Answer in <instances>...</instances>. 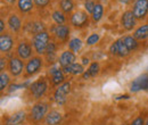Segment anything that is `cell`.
Instances as JSON below:
<instances>
[{"label":"cell","instance_id":"21","mask_svg":"<svg viewBox=\"0 0 148 125\" xmlns=\"http://www.w3.org/2000/svg\"><path fill=\"white\" fill-rule=\"evenodd\" d=\"M17 6L22 13H29L33 8V1L32 0H18Z\"/></svg>","mask_w":148,"mask_h":125},{"label":"cell","instance_id":"17","mask_svg":"<svg viewBox=\"0 0 148 125\" xmlns=\"http://www.w3.org/2000/svg\"><path fill=\"white\" fill-rule=\"evenodd\" d=\"M54 34H55L60 41H66L70 36V29L66 25H56L53 29Z\"/></svg>","mask_w":148,"mask_h":125},{"label":"cell","instance_id":"34","mask_svg":"<svg viewBox=\"0 0 148 125\" xmlns=\"http://www.w3.org/2000/svg\"><path fill=\"white\" fill-rule=\"evenodd\" d=\"M130 125H145V121H144V118H143L141 116H139V117H137L136 120H133L132 123Z\"/></svg>","mask_w":148,"mask_h":125},{"label":"cell","instance_id":"39","mask_svg":"<svg viewBox=\"0 0 148 125\" xmlns=\"http://www.w3.org/2000/svg\"><path fill=\"white\" fill-rule=\"evenodd\" d=\"M131 1H132V0H120V2H122V3H124V5H128Z\"/></svg>","mask_w":148,"mask_h":125},{"label":"cell","instance_id":"13","mask_svg":"<svg viewBox=\"0 0 148 125\" xmlns=\"http://www.w3.org/2000/svg\"><path fill=\"white\" fill-rule=\"evenodd\" d=\"M75 61V54L71 50H66L59 56V65L62 67L71 66Z\"/></svg>","mask_w":148,"mask_h":125},{"label":"cell","instance_id":"30","mask_svg":"<svg viewBox=\"0 0 148 125\" xmlns=\"http://www.w3.org/2000/svg\"><path fill=\"white\" fill-rule=\"evenodd\" d=\"M88 72L90 73V75H91V77H95V76H97L98 75V73H99V64L98 63H92V64H90V66H89V68H88Z\"/></svg>","mask_w":148,"mask_h":125},{"label":"cell","instance_id":"26","mask_svg":"<svg viewBox=\"0 0 148 125\" xmlns=\"http://www.w3.org/2000/svg\"><path fill=\"white\" fill-rule=\"evenodd\" d=\"M73 1L72 0H60V8L64 13H71L73 10Z\"/></svg>","mask_w":148,"mask_h":125},{"label":"cell","instance_id":"25","mask_svg":"<svg viewBox=\"0 0 148 125\" xmlns=\"http://www.w3.org/2000/svg\"><path fill=\"white\" fill-rule=\"evenodd\" d=\"M9 82H10L9 75L5 72H1V74H0V91H3L6 89L9 84Z\"/></svg>","mask_w":148,"mask_h":125},{"label":"cell","instance_id":"15","mask_svg":"<svg viewBox=\"0 0 148 125\" xmlns=\"http://www.w3.org/2000/svg\"><path fill=\"white\" fill-rule=\"evenodd\" d=\"M51 74V81L54 85H59L60 83H64V72L63 68H59L57 66H54L50 68Z\"/></svg>","mask_w":148,"mask_h":125},{"label":"cell","instance_id":"9","mask_svg":"<svg viewBox=\"0 0 148 125\" xmlns=\"http://www.w3.org/2000/svg\"><path fill=\"white\" fill-rule=\"evenodd\" d=\"M71 23L75 27H83L87 26L89 23V18H88V14L84 12H75L72 17H71Z\"/></svg>","mask_w":148,"mask_h":125},{"label":"cell","instance_id":"18","mask_svg":"<svg viewBox=\"0 0 148 125\" xmlns=\"http://www.w3.org/2000/svg\"><path fill=\"white\" fill-rule=\"evenodd\" d=\"M62 114L57 110H51L50 113L47 114L46 118H45V122L47 125H58L62 122Z\"/></svg>","mask_w":148,"mask_h":125},{"label":"cell","instance_id":"5","mask_svg":"<svg viewBox=\"0 0 148 125\" xmlns=\"http://www.w3.org/2000/svg\"><path fill=\"white\" fill-rule=\"evenodd\" d=\"M110 53L112 55H115V56L125 57L130 54V50L125 46V43L123 42V39H119L114 43H112V46L110 47Z\"/></svg>","mask_w":148,"mask_h":125},{"label":"cell","instance_id":"40","mask_svg":"<svg viewBox=\"0 0 148 125\" xmlns=\"http://www.w3.org/2000/svg\"><path fill=\"white\" fill-rule=\"evenodd\" d=\"M8 3H10V5H14L15 2H16V0H6Z\"/></svg>","mask_w":148,"mask_h":125},{"label":"cell","instance_id":"24","mask_svg":"<svg viewBox=\"0 0 148 125\" xmlns=\"http://www.w3.org/2000/svg\"><path fill=\"white\" fill-rule=\"evenodd\" d=\"M69 48H70V50L73 51V53L80 51V49L82 48V41H81L80 39H77V38H74V39H72V40L69 42Z\"/></svg>","mask_w":148,"mask_h":125},{"label":"cell","instance_id":"41","mask_svg":"<svg viewBox=\"0 0 148 125\" xmlns=\"http://www.w3.org/2000/svg\"><path fill=\"white\" fill-rule=\"evenodd\" d=\"M145 125H148V120L146 121V123H145Z\"/></svg>","mask_w":148,"mask_h":125},{"label":"cell","instance_id":"31","mask_svg":"<svg viewBox=\"0 0 148 125\" xmlns=\"http://www.w3.org/2000/svg\"><path fill=\"white\" fill-rule=\"evenodd\" d=\"M98 41H99V36L96 34V33H93V34H91V36L87 39V44L88 46H92L95 43H97Z\"/></svg>","mask_w":148,"mask_h":125},{"label":"cell","instance_id":"27","mask_svg":"<svg viewBox=\"0 0 148 125\" xmlns=\"http://www.w3.org/2000/svg\"><path fill=\"white\" fill-rule=\"evenodd\" d=\"M55 53H56V44L55 42H49L47 49H46V56L49 60H54V57H55Z\"/></svg>","mask_w":148,"mask_h":125},{"label":"cell","instance_id":"11","mask_svg":"<svg viewBox=\"0 0 148 125\" xmlns=\"http://www.w3.org/2000/svg\"><path fill=\"white\" fill-rule=\"evenodd\" d=\"M121 23L123 25V27L127 30V31H131L134 25H136V17L132 13V10H127L123 13L122 18H121Z\"/></svg>","mask_w":148,"mask_h":125},{"label":"cell","instance_id":"23","mask_svg":"<svg viewBox=\"0 0 148 125\" xmlns=\"http://www.w3.org/2000/svg\"><path fill=\"white\" fill-rule=\"evenodd\" d=\"M103 14H104V7H103V5L96 3V6H95L92 12V19L95 22H99L101 19V17H103Z\"/></svg>","mask_w":148,"mask_h":125},{"label":"cell","instance_id":"1","mask_svg":"<svg viewBox=\"0 0 148 125\" xmlns=\"http://www.w3.org/2000/svg\"><path fill=\"white\" fill-rule=\"evenodd\" d=\"M48 44H49V34L46 31L38 33L33 38V47H34L37 54H46V49H47Z\"/></svg>","mask_w":148,"mask_h":125},{"label":"cell","instance_id":"38","mask_svg":"<svg viewBox=\"0 0 148 125\" xmlns=\"http://www.w3.org/2000/svg\"><path fill=\"white\" fill-rule=\"evenodd\" d=\"M89 64V59L88 58H82V65H88Z\"/></svg>","mask_w":148,"mask_h":125},{"label":"cell","instance_id":"20","mask_svg":"<svg viewBox=\"0 0 148 125\" xmlns=\"http://www.w3.org/2000/svg\"><path fill=\"white\" fill-rule=\"evenodd\" d=\"M133 36H134L137 40H145V39H147L148 38V24L141 25L140 27H138V29L134 31Z\"/></svg>","mask_w":148,"mask_h":125},{"label":"cell","instance_id":"4","mask_svg":"<svg viewBox=\"0 0 148 125\" xmlns=\"http://www.w3.org/2000/svg\"><path fill=\"white\" fill-rule=\"evenodd\" d=\"M132 13L136 19H144L148 13V0H136Z\"/></svg>","mask_w":148,"mask_h":125},{"label":"cell","instance_id":"3","mask_svg":"<svg viewBox=\"0 0 148 125\" xmlns=\"http://www.w3.org/2000/svg\"><path fill=\"white\" fill-rule=\"evenodd\" d=\"M70 91H71V83L70 82L62 83L54 93V99H55L56 104L59 106L64 105L66 102V98H67Z\"/></svg>","mask_w":148,"mask_h":125},{"label":"cell","instance_id":"22","mask_svg":"<svg viewBox=\"0 0 148 125\" xmlns=\"http://www.w3.org/2000/svg\"><path fill=\"white\" fill-rule=\"evenodd\" d=\"M123 42L125 43V46L128 47V49H129L130 51L136 50L138 48V41H137V39L134 36H124L123 38Z\"/></svg>","mask_w":148,"mask_h":125},{"label":"cell","instance_id":"32","mask_svg":"<svg viewBox=\"0 0 148 125\" xmlns=\"http://www.w3.org/2000/svg\"><path fill=\"white\" fill-rule=\"evenodd\" d=\"M95 6H96V3H95L93 1H91V0H87V1H86V3H84V7H86L87 13H89V14H91V15H92V12H93Z\"/></svg>","mask_w":148,"mask_h":125},{"label":"cell","instance_id":"29","mask_svg":"<svg viewBox=\"0 0 148 125\" xmlns=\"http://www.w3.org/2000/svg\"><path fill=\"white\" fill-rule=\"evenodd\" d=\"M84 68L81 64H77V63H74L73 65H71V74L73 75H81L84 73Z\"/></svg>","mask_w":148,"mask_h":125},{"label":"cell","instance_id":"10","mask_svg":"<svg viewBox=\"0 0 148 125\" xmlns=\"http://www.w3.org/2000/svg\"><path fill=\"white\" fill-rule=\"evenodd\" d=\"M23 67H24V64L22 61L21 58H12L9 60V64H8V68H9V72L13 76H18L22 74L23 72Z\"/></svg>","mask_w":148,"mask_h":125},{"label":"cell","instance_id":"12","mask_svg":"<svg viewBox=\"0 0 148 125\" xmlns=\"http://www.w3.org/2000/svg\"><path fill=\"white\" fill-rule=\"evenodd\" d=\"M17 55H18V58H21L22 60L23 59H27L32 56V47L30 43L25 42V41H22L17 46Z\"/></svg>","mask_w":148,"mask_h":125},{"label":"cell","instance_id":"19","mask_svg":"<svg viewBox=\"0 0 148 125\" xmlns=\"http://www.w3.org/2000/svg\"><path fill=\"white\" fill-rule=\"evenodd\" d=\"M8 25H9V27H10L12 31L18 32L21 26H22V22H21V19H19V17L17 15L13 14V15H10L9 18H8Z\"/></svg>","mask_w":148,"mask_h":125},{"label":"cell","instance_id":"6","mask_svg":"<svg viewBox=\"0 0 148 125\" xmlns=\"http://www.w3.org/2000/svg\"><path fill=\"white\" fill-rule=\"evenodd\" d=\"M29 89L31 90L33 97L36 99H40L48 89V85H47V82L45 80H40V81H37V82H33Z\"/></svg>","mask_w":148,"mask_h":125},{"label":"cell","instance_id":"33","mask_svg":"<svg viewBox=\"0 0 148 125\" xmlns=\"http://www.w3.org/2000/svg\"><path fill=\"white\" fill-rule=\"evenodd\" d=\"M33 1H34V3L37 5L38 7H40V8L46 7L49 3V0H33Z\"/></svg>","mask_w":148,"mask_h":125},{"label":"cell","instance_id":"14","mask_svg":"<svg viewBox=\"0 0 148 125\" xmlns=\"http://www.w3.org/2000/svg\"><path fill=\"white\" fill-rule=\"evenodd\" d=\"M26 120V113L25 111H17L10 115L6 120V125H19Z\"/></svg>","mask_w":148,"mask_h":125},{"label":"cell","instance_id":"2","mask_svg":"<svg viewBox=\"0 0 148 125\" xmlns=\"http://www.w3.org/2000/svg\"><path fill=\"white\" fill-rule=\"evenodd\" d=\"M47 113H48V104L47 102H38L31 109L30 117L33 122L39 123L43 118H46Z\"/></svg>","mask_w":148,"mask_h":125},{"label":"cell","instance_id":"8","mask_svg":"<svg viewBox=\"0 0 148 125\" xmlns=\"http://www.w3.org/2000/svg\"><path fill=\"white\" fill-rule=\"evenodd\" d=\"M130 89L132 92H138L140 90H147L148 91V74H143V75L138 76L136 80H133Z\"/></svg>","mask_w":148,"mask_h":125},{"label":"cell","instance_id":"16","mask_svg":"<svg viewBox=\"0 0 148 125\" xmlns=\"http://www.w3.org/2000/svg\"><path fill=\"white\" fill-rule=\"evenodd\" d=\"M13 38L9 34H1L0 36V50L1 53H8L13 48Z\"/></svg>","mask_w":148,"mask_h":125},{"label":"cell","instance_id":"37","mask_svg":"<svg viewBox=\"0 0 148 125\" xmlns=\"http://www.w3.org/2000/svg\"><path fill=\"white\" fill-rule=\"evenodd\" d=\"M3 30H5V23H3L2 19H0V31H1V33H3Z\"/></svg>","mask_w":148,"mask_h":125},{"label":"cell","instance_id":"35","mask_svg":"<svg viewBox=\"0 0 148 125\" xmlns=\"http://www.w3.org/2000/svg\"><path fill=\"white\" fill-rule=\"evenodd\" d=\"M5 67H6V59L3 57H1V59H0V70L3 71Z\"/></svg>","mask_w":148,"mask_h":125},{"label":"cell","instance_id":"36","mask_svg":"<svg viewBox=\"0 0 148 125\" xmlns=\"http://www.w3.org/2000/svg\"><path fill=\"white\" fill-rule=\"evenodd\" d=\"M82 76H83V79H84V80H89V79L91 77V75H90V73H89V72H88V71H86V72H84V73L82 74Z\"/></svg>","mask_w":148,"mask_h":125},{"label":"cell","instance_id":"7","mask_svg":"<svg viewBox=\"0 0 148 125\" xmlns=\"http://www.w3.org/2000/svg\"><path fill=\"white\" fill-rule=\"evenodd\" d=\"M41 67H42V59L40 57H32L25 66V73L27 76H31L40 71Z\"/></svg>","mask_w":148,"mask_h":125},{"label":"cell","instance_id":"28","mask_svg":"<svg viewBox=\"0 0 148 125\" xmlns=\"http://www.w3.org/2000/svg\"><path fill=\"white\" fill-rule=\"evenodd\" d=\"M53 19L55 20V23L57 25H63L65 23V16L59 10H56V12L53 13Z\"/></svg>","mask_w":148,"mask_h":125}]
</instances>
